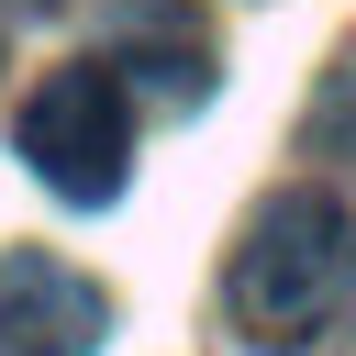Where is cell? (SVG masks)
Masks as SVG:
<instances>
[{"label":"cell","instance_id":"1","mask_svg":"<svg viewBox=\"0 0 356 356\" xmlns=\"http://www.w3.org/2000/svg\"><path fill=\"white\" fill-rule=\"evenodd\" d=\"M345 289H356V222H345V200L267 189L256 222H245V245H234V267H222V323L245 345H300V334H323L345 312Z\"/></svg>","mask_w":356,"mask_h":356},{"label":"cell","instance_id":"4","mask_svg":"<svg viewBox=\"0 0 356 356\" xmlns=\"http://www.w3.org/2000/svg\"><path fill=\"white\" fill-rule=\"evenodd\" d=\"M111 44H122V89H145V100H167V111H189V100L211 89V22H200L189 0H134Z\"/></svg>","mask_w":356,"mask_h":356},{"label":"cell","instance_id":"3","mask_svg":"<svg viewBox=\"0 0 356 356\" xmlns=\"http://www.w3.org/2000/svg\"><path fill=\"white\" fill-rule=\"evenodd\" d=\"M111 334V289L44 245L0 256V356H89Z\"/></svg>","mask_w":356,"mask_h":356},{"label":"cell","instance_id":"2","mask_svg":"<svg viewBox=\"0 0 356 356\" xmlns=\"http://www.w3.org/2000/svg\"><path fill=\"white\" fill-rule=\"evenodd\" d=\"M11 145H22V167H33L56 200L100 211V200L122 189V167H134V100H122L111 67H56V78L22 100Z\"/></svg>","mask_w":356,"mask_h":356},{"label":"cell","instance_id":"5","mask_svg":"<svg viewBox=\"0 0 356 356\" xmlns=\"http://www.w3.org/2000/svg\"><path fill=\"white\" fill-rule=\"evenodd\" d=\"M312 145H323V156H356V67L323 89V111H312Z\"/></svg>","mask_w":356,"mask_h":356}]
</instances>
